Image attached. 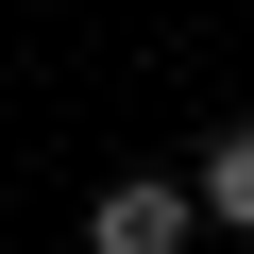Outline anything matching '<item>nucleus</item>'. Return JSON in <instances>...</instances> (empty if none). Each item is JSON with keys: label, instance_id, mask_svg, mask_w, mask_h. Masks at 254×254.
Segmentation results:
<instances>
[{"label": "nucleus", "instance_id": "obj_1", "mask_svg": "<svg viewBox=\"0 0 254 254\" xmlns=\"http://www.w3.org/2000/svg\"><path fill=\"white\" fill-rule=\"evenodd\" d=\"M187 237H203V187L187 170H119L85 203V254H187Z\"/></svg>", "mask_w": 254, "mask_h": 254}, {"label": "nucleus", "instance_id": "obj_2", "mask_svg": "<svg viewBox=\"0 0 254 254\" xmlns=\"http://www.w3.org/2000/svg\"><path fill=\"white\" fill-rule=\"evenodd\" d=\"M187 187H203V220H237V237H254V119H220V136H203V170H187Z\"/></svg>", "mask_w": 254, "mask_h": 254}]
</instances>
